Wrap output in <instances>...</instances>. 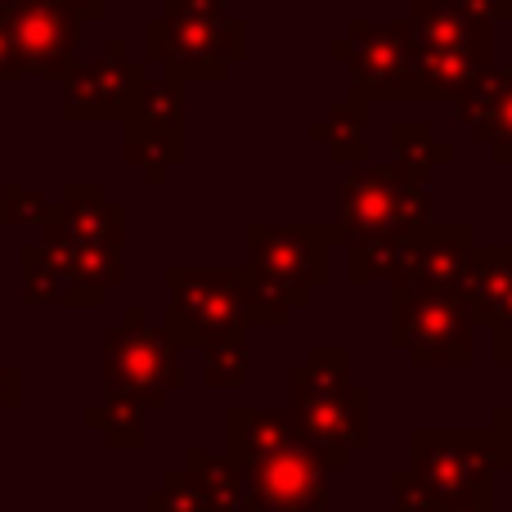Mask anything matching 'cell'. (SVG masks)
<instances>
[{
    "instance_id": "cell-1",
    "label": "cell",
    "mask_w": 512,
    "mask_h": 512,
    "mask_svg": "<svg viewBox=\"0 0 512 512\" xmlns=\"http://www.w3.org/2000/svg\"><path fill=\"white\" fill-rule=\"evenodd\" d=\"M288 423L328 468L342 477L351 459L373 445V391L351 378L346 346H310L288 373Z\"/></svg>"
},
{
    "instance_id": "cell-2",
    "label": "cell",
    "mask_w": 512,
    "mask_h": 512,
    "mask_svg": "<svg viewBox=\"0 0 512 512\" xmlns=\"http://www.w3.org/2000/svg\"><path fill=\"white\" fill-rule=\"evenodd\" d=\"M495 477L486 427H414L409 463L387 472L391 512H441L468 499H495Z\"/></svg>"
},
{
    "instance_id": "cell-3",
    "label": "cell",
    "mask_w": 512,
    "mask_h": 512,
    "mask_svg": "<svg viewBox=\"0 0 512 512\" xmlns=\"http://www.w3.org/2000/svg\"><path fill=\"white\" fill-rule=\"evenodd\" d=\"M144 63L180 86H216L230 68L248 63V18L234 9L198 14L162 5V14L144 23Z\"/></svg>"
},
{
    "instance_id": "cell-4",
    "label": "cell",
    "mask_w": 512,
    "mask_h": 512,
    "mask_svg": "<svg viewBox=\"0 0 512 512\" xmlns=\"http://www.w3.org/2000/svg\"><path fill=\"white\" fill-rule=\"evenodd\" d=\"M477 333L459 288H387V342L405 351L414 369H472Z\"/></svg>"
},
{
    "instance_id": "cell-5",
    "label": "cell",
    "mask_w": 512,
    "mask_h": 512,
    "mask_svg": "<svg viewBox=\"0 0 512 512\" xmlns=\"http://www.w3.org/2000/svg\"><path fill=\"white\" fill-rule=\"evenodd\" d=\"M328 59L351 72V95L364 104H418L414 36L405 18H351L328 41Z\"/></svg>"
},
{
    "instance_id": "cell-6",
    "label": "cell",
    "mask_w": 512,
    "mask_h": 512,
    "mask_svg": "<svg viewBox=\"0 0 512 512\" xmlns=\"http://www.w3.org/2000/svg\"><path fill=\"white\" fill-rule=\"evenodd\" d=\"M167 310H162V333L180 351H203L225 337L252 333L243 319V283L239 265H167Z\"/></svg>"
},
{
    "instance_id": "cell-7",
    "label": "cell",
    "mask_w": 512,
    "mask_h": 512,
    "mask_svg": "<svg viewBox=\"0 0 512 512\" xmlns=\"http://www.w3.org/2000/svg\"><path fill=\"white\" fill-rule=\"evenodd\" d=\"M104 382L117 396L158 409L167 405L171 391L189 382L185 351L162 328L149 324L144 306H126V315L113 328H104Z\"/></svg>"
},
{
    "instance_id": "cell-8",
    "label": "cell",
    "mask_w": 512,
    "mask_h": 512,
    "mask_svg": "<svg viewBox=\"0 0 512 512\" xmlns=\"http://www.w3.org/2000/svg\"><path fill=\"white\" fill-rule=\"evenodd\" d=\"M427 221L432 194L396 162H364L333 189V230L342 243L364 234H409Z\"/></svg>"
},
{
    "instance_id": "cell-9",
    "label": "cell",
    "mask_w": 512,
    "mask_h": 512,
    "mask_svg": "<svg viewBox=\"0 0 512 512\" xmlns=\"http://www.w3.org/2000/svg\"><path fill=\"white\" fill-rule=\"evenodd\" d=\"M248 270L265 279L292 310L310 306L319 288L333 283V248H342L333 225H265L252 221L243 230Z\"/></svg>"
},
{
    "instance_id": "cell-10",
    "label": "cell",
    "mask_w": 512,
    "mask_h": 512,
    "mask_svg": "<svg viewBox=\"0 0 512 512\" xmlns=\"http://www.w3.org/2000/svg\"><path fill=\"white\" fill-rule=\"evenodd\" d=\"M122 158L144 167L149 185H162L176 162L189 158L185 140V86L162 72H149L140 99L122 122Z\"/></svg>"
},
{
    "instance_id": "cell-11",
    "label": "cell",
    "mask_w": 512,
    "mask_h": 512,
    "mask_svg": "<svg viewBox=\"0 0 512 512\" xmlns=\"http://www.w3.org/2000/svg\"><path fill=\"white\" fill-rule=\"evenodd\" d=\"M5 32L18 54L23 77H41L59 86L81 63V41L86 23L72 14L68 0H9L5 5Z\"/></svg>"
},
{
    "instance_id": "cell-12",
    "label": "cell",
    "mask_w": 512,
    "mask_h": 512,
    "mask_svg": "<svg viewBox=\"0 0 512 512\" xmlns=\"http://www.w3.org/2000/svg\"><path fill=\"white\" fill-rule=\"evenodd\" d=\"M149 77V63L131 59L122 41H108L104 54L90 63H77L59 81L63 90V122L68 126H104L126 122V113L140 99V86Z\"/></svg>"
},
{
    "instance_id": "cell-13",
    "label": "cell",
    "mask_w": 512,
    "mask_h": 512,
    "mask_svg": "<svg viewBox=\"0 0 512 512\" xmlns=\"http://www.w3.org/2000/svg\"><path fill=\"white\" fill-rule=\"evenodd\" d=\"M234 472H239L243 490L261 504H270L274 512H328V504H333L337 472L297 432L279 450L261 454L252 463H239Z\"/></svg>"
},
{
    "instance_id": "cell-14",
    "label": "cell",
    "mask_w": 512,
    "mask_h": 512,
    "mask_svg": "<svg viewBox=\"0 0 512 512\" xmlns=\"http://www.w3.org/2000/svg\"><path fill=\"white\" fill-rule=\"evenodd\" d=\"M472 243H477V230L468 221H427L418 230L405 234L400 243V261L391 270L387 288L400 292H418V288H459L463 261H468Z\"/></svg>"
},
{
    "instance_id": "cell-15",
    "label": "cell",
    "mask_w": 512,
    "mask_h": 512,
    "mask_svg": "<svg viewBox=\"0 0 512 512\" xmlns=\"http://www.w3.org/2000/svg\"><path fill=\"white\" fill-rule=\"evenodd\" d=\"M454 117L472 131V140L486 144L499 167H512V63H495L468 95L454 99Z\"/></svg>"
},
{
    "instance_id": "cell-16",
    "label": "cell",
    "mask_w": 512,
    "mask_h": 512,
    "mask_svg": "<svg viewBox=\"0 0 512 512\" xmlns=\"http://www.w3.org/2000/svg\"><path fill=\"white\" fill-rule=\"evenodd\" d=\"M405 23L414 45H423V50H459V54L495 59V27L445 5V0H409Z\"/></svg>"
},
{
    "instance_id": "cell-17",
    "label": "cell",
    "mask_w": 512,
    "mask_h": 512,
    "mask_svg": "<svg viewBox=\"0 0 512 512\" xmlns=\"http://www.w3.org/2000/svg\"><path fill=\"white\" fill-rule=\"evenodd\" d=\"M59 207H63V230L72 239L108 243V248L126 243V212L108 198V189L99 180H68Z\"/></svg>"
},
{
    "instance_id": "cell-18",
    "label": "cell",
    "mask_w": 512,
    "mask_h": 512,
    "mask_svg": "<svg viewBox=\"0 0 512 512\" xmlns=\"http://www.w3.org/2000/svg\"><path fill=\"white\" fill-rule=\"evenodd\" d=\"M306 140L324 144L328 162H337V167H364V162L373 158V149H369V104H364L360 95L333 99L328 113L306 126Z\"/></svg>"
},
{
    "instance_id": "cell-19",
    "label": "cell",
    "mask_w": 512,
    "mask_h": 512,
    "mask_svg": "<svg viewBox=\"0 0 512 512\" xmlns=\"http://www.w3.org/2000/svg\"><path fill=\"white\" fill-rule=\"evenodd\" d=\"M512 288V243H472L459 274V292L472 310V324L490 328L499 297Z\"/></svg>"
},
{
    "instance_id": "cell-20",
    "label": "cell",
    "mask_w": 512,
    "mask_h": 512,
    "mask_svg": "<svg viewBox=\"0 0 512 512\" xmlns=\"http://www.w3.org/2000/svg\"><path fill=\"white\" fill-rule=\"evenodd\" d=\"M495 68V59H481V54H459V50H423L414 45V81H418V104H432V99H459L477 86L486 72Z\"/></svg>"
},
{
    "instance_id": "cell-21",
    "label": "cell",
    "mask_w": 512,
    "mask_h": 512,
    "mask_svg": "<svg viewBox=\"0 0 512 512\" xmlns=\"http://www.w3.org/2000/svg\"><path fill=\"white\" fill-rule=\"evenodd\" d=\"M283 441H292V423L283 409H252V405H234L225 414V459L239 468L252 463L261 454L279 450Z\"/></svg>"
},
{
    "instance_id": "cell-22",
    "label": "cell",
    "mask_w": 512,
    "mask_h": 512,
    "mask_svg": "<svg viewBox=\"0 0 512 512\" xmlns=\"http://www.w3.org/2000/svg\"><path fill=\"white\" fill-rule=\"evenodd\" d=\"M387 140H391V162L409 180H418V185H427L436 167H450L454 162V144L436 140L432 122H391Z\"/></svg>"
},
{
    "instance_id": "cell-23",
    "label": "cell",
    "mask_w": 512,
    "mask_h": 512,
    "mask_svg": "<svg viewBox=\"0 0 512 512\" xmlns=\"http://www.w3.org/2000/svg\"><path fill=\"white\" fill-rule=\"evenodd\" d=\"M180 468L189 472V481H194V490H198V499H203L207 512H243L248 490H243L239 472H234V463L225 459V454L189 445L185 459H180Z\"/></svg>"
},
{
    "instance_id": "cell-24",
    "label": "cell",
    "mask_w": 512,
    "mask_h": 512,
    "mask_svg": "<svg viewBox=\"0 0 512 512\" xmlns=\"http://www.w3.org/2000/svg\"><path fill=\"white\" fill-rule=\"evenodd\" d=\"M144 418H149V409L117 396V391H104V400L86 409V427H95V432L104 436L108 450H144V445H149Z\"/></svg>"
},
{
    "instance_id": "cell-25",
    "label": "cell",
    "mask_w": 512,
    "mask_h": 512,
    "mask_svg": "<svg viewBox=\"0 0 512 512\" xmlns=\"http://www.w3.org/2000/svg\"><path fill=\"white\" fill-rule=\"evenodd\" d=\"M400 243L405 234H364V239H346V283L351 288H373L387 283L400 261Z\"/></svg>"
},
{
    "instance_id": "cell-26",
    "label": "cell",
    "mask_w": 512,
    "mask_h": 512,
    "mask_svg": "<svg viewBox=\"0 0 512 512\" xmlns=\"http://www.w3.org/2000/svg\"><path fill=\"white\" fill-rule=\"evenodd\" d=\"M248 333L203 346V382L212 391H243L248 387Z\"/></svg>"
},
{
    "instance_id": "cell-27",
    "label": "cell",
    "mask_w": 512,
    "mask_h": 512,
    "mask_svg": "<svg viewBox=\"0 0 512 512\" xmlns=\"http://www.w3.org/2000/svg\"><path fill=\"white\" fill-rule=\"evenodd\" d=\"M0 216H5V225H27V230H45V225H50L54 216H59V203H54V198H45L41 189L9 180V185L0 189Z\"/></svg>"
},
{
    "instance_id": "cell-28",
    "label": "cell",
    "mask_w": 512,
    "mask_h": 512,
    "mask_svg": "<svg viewBox=\"0 0 512 512\" xmlns=\"http://www.w3.org/2000/svg\"><path fill=\"white\" fill-rule=\"evenodd\" d=\"M144 512H207V508H203V499H198L189 472L176 463V468L162 472V481L144 495Z\"/></svg>"
},
{
    "instance_id": "cell-29",
    "label": "cell",
    "mask_w": 512,
    "mask_h": 512,
    "mask_svg": "<svg viewBox=\"0 0 512 512\" xmlns=\"http://www.w3.org/2000/svg\"><path fill=\"white\" fill-rule=\"evenodd\" d=\"M23 301L41 306V301H63V279L54 270V261L41 252V243L23 248Z\"/></svg>"
},
{
    "instance_id": "cell-30",
    "label": "cell",
    "mask_w": 512,
    "mask_h": 512,
    "mask_svg": "<svg viewBox=\"0 0 512 512\" xmlns=\"http://www.w3.org/2000/svg\"><path fill=\"white\" fill-rule=\"evenodd\" d=\"M486 436H490V454H495V468L499 472H512V400L499 405L486 423Z\"/></svg>"
},
{
    "instance_id": "cell-31",
    "label": "cell",
    "mask_w": 512,
    "mask_h": 512,
    "mask_svg": "<svg viewBox=\"0 0 512 512\" xmlns=\"http://www.w3.org/2000/svg\"><path fill=\"white\" fill-rule=\"evenodd\" d=\"M445 5L463 9V14L481 18V23H490V27H499L512 18V0H445Z\"/></svg>"
},
{
    "instance_id": "cell-32",
    "label": "cell",
    "mask_w": 512,
    "mask_h": 512,
    "mask_svg": "<svg viewBox=\"0 0 512 512\" xmlns=\"http://www.w3.org/2000/svg\"><path fill=\"white\" fill-rule=\"evenodd\" d=\"M490 333V364L495 369H512V324H495Z\"/></svg>"
},
{
    "instance_id": "cell-33",
    "label": "cell",
    "mask_w": 512,
    "mask_h": 512,
    "mask_svg": "<svg viewBox=\"0 0 512 512\" xmlns=\"http://www.w3.org/2000/svg\"><path fill=\"white\" fill-rule=\"evenodd\" d=\"M0 81H23V68H18V54L9 45V32H5V5H0Z\"/></svg>"
},
{
    "instance_id": "cell-34",
    "label": "cell",
    "mask_w": 512,
    "mask_h": 512,
    "mask_svg": "<svg viewBox=\"0 0 512 512\" xmlns=\"http://www.w3.org/2000/svg\"><path fill=\"white\" fill-rule=\"evenodd\" d=\"M18 400H23V373L0 369V418H5V409H14Z\"/></svg>"
},
{
    "instance_id": "cell-35",
    "label": "cell",
    "mask_w": 512,
    "mask_h": 512,
    "mask_svg": "<svg viewBox=\"0 0 512 512\" xmlns=\"http://www.w3.org/2000/svg\"><path fill=\"white\" fill-rule=\"evenodd\" d=\"M68 5L81 23H99V18L108 14V5H117V0H68Z\"/></svg>"
},
{
    "instance_id": "cell-36",
    "label": "cell",
    "mask_w": 512,
    "mask_h": 512,
    "mask_svg": "<svg viewBox=\"0 0 512 512\" xmlns=\"http://www.w3.org/2000/svg\"><path fill=\"white\" fill-rule=\"evenodd\" d=\"M441 512H504V508H495V499H468V504H450Z\"/></svg>"
},
{
    "instance_id": "cell-37",
    "label": "cell",
    "mask_w": 512,
    "mask_h": 512,
    "mask_svg": "<svg viewBox=\"0 0 512 512\" xmlns=\"http://www.w3.org/2000/svg\"><path fill=\"white\" fill-rule=\"evenodd\" d=\"M495 324H512V288L499 297V306H495V319H490V328Z\"/></svg>"
},
{
    "instance_id": "cell-38",
    "label": "cell",
    "mask_w": 512,
    "mask_h": 512,
    "mask_svg": "<svg viewBox=\"0 0 512 512\" xmlns=\"http://www.w3.org/2000/svg\"><path fill=\"white\" fill-rule=\"evenodd\" d=\"M243 512H274V508H270V504H261V499H252V495H248V499H243Z\"/></svg>"
},
{
    "instance_id": "cell-39",
    "label": "cell",
    "mask_w": 512,
    "mask_h": 512,
    "mask_svg": "<svg viewBox=\"0 0 512 512\" xmlns=\"http://www.w3.org/2000/svg\"><path fill=\"white\" fill-rule=\"evenodd\" d=\"M0 252H5V216H0Z\"/></svg>"
}]
</instances>
